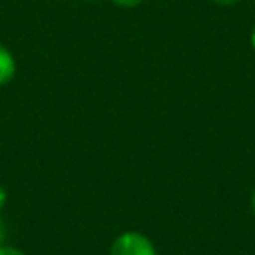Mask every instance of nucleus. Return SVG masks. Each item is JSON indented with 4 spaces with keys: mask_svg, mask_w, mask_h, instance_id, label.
<instances>
[{
    "mask_svg": "<svg viewBox=\"0 0 255 255\" xmlns=\"http://www.w3.org/2000/svg\"><path fill=\"white\" fill-rule=\"evenodd\" d=\"M251 211H253V215H255V187H253V191H251Z\"/></svg>",
    "mask_w": 255,
    "mask_h": 255,
    "instance_id": "1a4fd4ad",
    "label": "nucleus"
},
{
    "mask_svg": "<svg viewBox=\"0 0 255 255\" xmlns=\"http://www.w3.org/2000/svg\"><path fill=\"white\" fill-rule=\"evenodd\" d=\"M16 70H18V66H16V58H14L12 50L0 42V88L8 86L14 80Z\"/></svg>",
    "mask_w": 255,
    "mask_h": 255,
    "instance_id": "f03ea898",
    "label": "nucleus"
},
{
    "mask_svg": "<svg viewBox=\"0 0 255 255\" xmlns=\"http://www.w3.org/2000/svg\"><path fill=\"white\" fill-rule=\"evenodd\" d=\"M84 2H96V0H84Z\"/></svg>",
    "mask_w": 255,
    "mask_h": 255,
    "instance_id": "9d476101",
    "label": "nucleus"
},
{
    "mask_svg": "<svg viewBox=\"0 0 255 255\" xmlns=\"http://www.w3.org/2000/svg\"><path fill=\"white\" fill-rule=\"evenodd\" d=\"M249 42H251V48L255 50V24H253V28H251V32H249Z\"/></svg>",
    "mask_w": 255,
    "mask_h": 255,
    "instance_id": "6e6552de",
    "label": "nucleus"
},
{
    "mask_svg": "<svg viewBox=\"0 0 255 255\" xmlns=\"http://www.w3.org/2000/svg\"><path fill=\"white\" fill-rule=\"evenodd\" d=\"M0 255H26L22 249L14 247V245H8V243H2L0 245Z\"/></svg>",
    "mask_w": 255,
    "mask_h": 255,
    "instance_id": "20e7f679",
    "label": "nucleus"
},
{
    "mask_svg": "<svg viewBox=\"0 0 255 255\" xmlns=\"http://www.w3.org/2000/svg\"><path fill=\"white\" fill-rule=\"evenodd\" d=\"M114 6H118V8H137V6H141L145 0H110Z\"/></svg>",
    "mask_w": 255,
    "mask_h": 255,
    "instance_id": "7ed1b4c3",
    "label": "nucleus"
},
{
    "mask_svg": "<svg viewBox=\"0 0 255 255\" xmlns=\"http://www.w3.org/2000/svg\"><path fill=\"white\" fill-rule=\"evenodd\" d=\"M110 255H157L153 241L141 231H122L110 247Z\"/></svg>",
    "mask_w": 255,
    "mask_h": 255,
    "instance_id": "f257e3e1",
    "label": "nucleus"
},
{
    "mask_svg": "<svg viewBox=\"0 0 255 255\" xmlns=\"http://www.w3.org/2000/svg\"><path fill=\"white\" fill-rule=\"evenodd\" d=\"M6 201H8V191H6V187H4L2 183H0V211L4 209Z\"/></svg>",
    "mask_w": 255,
    "mask_h": 255,
    "instance_id": "39448f33",
    "label": "nucleus"
},
{
    "mask_svg": "<svg viewBox=\"0 0 255 255\" xmlns=\"http://www.w3.org/2000/svg\"><path fill=\"white\" fill-rule=\"evenodd\" d=\"M2 243H6V223L2 221V217H0V245Z\"/></svg>",
    "mask_w": 255,
    "mask_h": 255,
    "instance_id": "423d86ee",
    "label": "nucleus"
},
{
    "mask_svg": "<svg viewBox=\"0 0 255 255\" xmlns=\"http://www.w3.org/2000/svg\"><path fill=\"white\" fill-rule=\"evenodd\" d=\"M213 4H217V6H233V4H237L239 0H211Z\"/></svg>",
    "mask_w": 255,
    "mask_h": 255,
    "instance_id": "0eeeda50",
    "label": "nucleus"
}]
</instances>
